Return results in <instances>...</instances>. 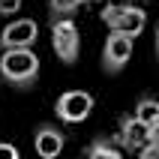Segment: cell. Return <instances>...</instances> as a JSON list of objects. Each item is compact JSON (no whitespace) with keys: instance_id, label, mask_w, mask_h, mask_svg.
I'll list each match as a JSON object with an SVG mask.
<instances>
[{"instance_id":"obj_11","label":"cell","mask_w":159,"mask_h":159,"mask_svg":"<svg viewBox=\"0 0 159 159\" xmlns=\"http://www.w3.org/2000/svg\"><path fill=\"white\" fill-rule=\"evenodd\" d=\"M54 18H69L78 6H84V0H48Z\"/></svg>"},{"instance_id":"obj_9","label":"cell","mask_w":159,"mask_h":159,"mask_svg":"<svg viewBox=\"0 0 159 159\" xmlns=\"http://www.w3.org/2000/svg\"><path fill=\"white\" fill-rule=\"evenodd\" d=\"M120 153H123V147L117 144V138L111 141V138H105V135L93 138V141L84 147V156L87 159H120Z\"/></svg>"},{"instance_id":"obj_14","label":"cell","mask_w":159,"mask_h":159,"mask_svg":"<svg viewBox=\"0 0 159 159\" xmlns=\"http://www.w3.org/2000/svg\"><path fill=\"white\" fill-rule=\"evenodd\" d=\"M0 159H18V147H12V144H0Z\"/></svg>"},{"instance_id":"obj_8","label":"cell","mask_w":159,"mask_h":159,"mask_svg":"<svg viewBox=\"0 0 159 159\" xmlns=\"http://www.w3.org/2000/svg\"><path fill=\"white\" fill-rule=\"evenodd\" d=\"M63 144H66V135H63L57 126H39V129H36L33 147H36V153L42 159H54L63 150Z\"/></svg>"},{"instance_id":"obj_15","label":"cell","mask_w":159,"mask_h":159,"mask_svg":"<svg viewBox=\"0 0 159 159\" xmlns=\"http://www.w3.org/2000/svg\"><path fill=\"white\" fill-rule=\"evenodd\" d=\"M156 54H159V24H156Z\"/></svg>"},{"instance_id":"obj_5","label":"cell","mask_w":159,"mask_h":159,"mask_svg":"<svg viewBox=\"0 0 159 159\" xmlns=\"http://www.w3.org/2000/svg\"><path fill=\"white\" fill-rule=\"evenodd\" d=\"M93 105H96V99L90 96L87 90H66L54 102V114L60 117L63 123H84L93 114Z\"/></svg>"},{"instance_id":"obj_2","label":"cell","mask_w":159,"mask_h":159,"mask_svg":"<svg viewBox=\"0 0 159 159\" xmlns=\"http://www.w3.org/2000/svg\"><path fill=\"white\" fill-rule=\"evenodd\" d=\"M99 18H102V24L108 30H123L129 36L144 33V27H147V12L141 6H132V3H111V0H105Z\"/></svg>"},{"instance_id":"obj_4","label":"cell","mask_w":159,"mask_h":159,"mask_svg":"<svg viewBox=\"0 0 159 159\" xmlns=\"http://www.w3.org/2000/svg\"><path fill=\"white\" fill-rule=\"evenodd\" d=\"M132 39L135 36L123 33V30H108L105 45H102V69L108 75H117L126 69V63L132 57Z\"/></svg>"},{"instance_id":"obj_10","label":"cell","mask_w":159,"mask_h":159,"mask_svg":"<svg viewBox=\"0 0 159 159\" xmlns=\"http://www.w3.org/2000/svg\"><path fill=\"white\" fill-rule=\"evenodd\" d=\"M135 114L141 117L144 123H159V102L156 99H150V96H141L138 99V105H135Z\"/></svg>"},{"instance_id":"obj_3","label":"cell","mask_w":159,"mask_h":159,"mask_svg":"<svg viewBox=\"0 0 159 159\" xmlns=\"http://www.w3.org/2000/svg\"><path fill=\"white\" fill-rule=\"evenodd\" d=\"M51 48L57 60L72 66L81 54V33L72 18H51Z\"/></svg>"},{"instance_id":"obj_6","label":"cell","mask_w":159,"mask_h":159,"mask_svg":"<svg viewBox=\"0 0 159 159\" xmlns=\"http://www.w3.org/2000/svg\"><path fill=\"white\" fill-rule=\"evenodd\" d=\"M117 144L129 153H141V147L150 144V123H144L138 114L120 117V132L114 135Z\"/></svg>"},{"instance_id":"obj_7","label":"cell","mask_w":159,"mask_h":159,"mask_svg":"<svg viewBox=\"0 0 159 159\" xmlns=\"http://www.w3.org/2000/svg\"><path fill=\"white\" fill-rule=\"evenodd\" d=\"M39 27L33 18H15L12 24L0 30V48H33Z\"/></svg>"},{"instance_id":"obj_13","label":"cell","mask_w":159,"mask_h":159,"mask_svg":"<svg viewBox=\"0 0 159 159\" xmlns=\"http://www.w3.org/2000/svg\"><path fill=\"white\" fill-rule=\"evenodd\" d=\"M24 0H0V15H15Z\"/></svg>"},{"instance_id":"obj_1","label":"cell","mask_w":159,"mask_h":159,"mask_svg":"<svg viewBox=\"0 0 159 159\" xmlns=\"http://www.w3.org/2000/svg\"><path fill=\"white\" fill-rule=\"evenodd\" d=\"M0 75L18 90H30L39 78V54L33 48H3Z\"/></svg>"},{"instance_id":"obj_12","label":"cell","mask_w":159,"mask_h":159,"mask_svg":"<svg viewBox=\"0 0 159 159\" xmlns=\"http://www.w3.org/2000/svg\"><path fill=\"white\" fill-rule=\"evenodd\" d=\"M141 156L144 159H159V123L150 126V144L141 147Z\"/></svg>"}]
</instances>
